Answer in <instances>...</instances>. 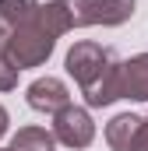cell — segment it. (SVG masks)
Wrapping results in <instances>:
<instances>
[{"label":"cell","mask_w":148,"mask_h":151,"mask_svg":"<svg viewBox=\"0 0 148 151\" xmlns=\"http://www.w3.org/2000/svg\"><path fill=\"white\" fill-rule=\"evenodd\" d=\"M81 95H85V106L88 109H106L116 99H123V88H120V60L110 56V63L92 77L88 84H81Z\"/></svg>","instance_id":"cell-4"},{"label":"cell","mask_w":148,"mask_h":151,"mask_svg":"<svg viewBox=\"0 0 148 151\" xmlns=\"http://www.w3.org/2000/svg\"><path fill=\"white\" fill-rule=\"evenodd\" d=\"M53 46H57V39L49 35V32L36 21V14H32L25 25H18V28L7 35V42L0 46V53L11 60V67L28 70V67H42V63L49 60Z\"/></svg>","instance_id":"cell-1"},{"label":"cell","mask_w":148,"mask_h":151,"mask_svg":"<svg viewBox=\"0 0 148 151\" xmlns=\"http://www.w3.org/2000/svg\"><path fill=\"white\" fill-rule=\"evenodd\" d=\"M0 151H14V148H0Z\"/></svg>","instance_id":"cell-15"},{"label":"cell","mask_w":148,"mask_h":151,"mask_svg":"<svg viewBox=\"0 0 148 151\" xmlns=\"http://www.w3.org/2000/svg\"><path fill=\"white\" fill-rule=\"evenodd\" d=\"M7 148H14V151H57V141H53V134L46 127H21L11 137Z\"/></svg>","instance_id":"cell-10"},{"label":"cell","mask_w":148,"mask_h":151,"mask_svg":"<svg viewBox=\"0 0 148 151\" xmlns=\"http://www.w3.org/2000/svg\"><path fill=\"white\" fill-rule=\"evenodd\" d=\"M36 11H39V0H0V46L7 42V35L18 25H25Z\"/></svg>","instance_id":"cell-7"},{"label":"cell","mask_w":148,"mask_h":151,"mask_svg":"<svg viewBox=\"0 0 148 151\" xmlns=\"http://www.w3.org/2000/svg\"><path fill=\"white\" fill-rule=\"evenodd\" d=\"M120 88H123V99L148 102V53L120 60Z\"/></svg>","instance_id":"cell-6"},{"label":"cell","mask_w":148,"mask_h":151,"mask_svg":"<svg viewBox=\"0 0 148 151\" xmlns=\"http://www.w3.org/2000/svg\"><path fill=\"white\" fill-rule=\"evenodd\" d=\"M57 4H60V11L67 14L71 32H74V28H88V25H92V0H57Z\"/></svg>","instance_id":"cell-11"},{"label":"cell","mask_w":148,"mask_h":151,"mask_svg":"<svg viewBox=\"0 0 148 151\" xmlns=\"http://www.w3.org/2000/svg\"><path fill=\"white\" fill-rule=\"evenodd\" d=\"M131 151H148V119H141V127H138V134L131 141Z\"/></svg>","instance_id":"cell-13"},{"label":"cell","mask_w":148,"mask_h":151,"mask_svg":"<svg viewBox=\"0 0 148 151\" xmlns=\"http://www.w3.org/2000/svg\"><path fill=\"white\" fill-rule=\"evenodd\" d=\"M138 127H141V116H134V113L113 116L110 123H106V144L113 151H131V141H134Z\"/></svg>","instance_id":"cell-9"},{"label":"cell","mask_w":148,"mask_h":151,"mask_svg":"<svg viewBox=\"0 0 148 151\" xmlns=\"http://www.w3.org/2000/svg\"><path fill=\"white\" fill-rule=\"evenodd\" d=\"M25 99H28V106L36 109V113H60L64 106H71V88L60 81V77L46 74V77H36L32 84H28V91H25Z\"/></svg>","instance_id":"cell-5"},{"label":"cell","mask_w":148,"mask_h":151,"mask_svg":"<svg viewBox=\"0 0 148 151\" xmlns=\"http://www.w3.org/2000/svg\"><path fill=\"white\" fill-rule=\"evenodd\" d=\"M53 141L64 144L71 151H81L95 141V123H92V113L85 106H64L60 113H53V127H49Z\"/></svg>","instance_id":"cell-2"},{"label":"cell","mask_w":148,"mask_h":151,"mask_svg":"<svg viewBox=\"0 0 148 151\" xmlns=\"http://www.w3.org/2000/svg\"><path fill=\"white\" fill-rule=\"evenodd\" d=\"M138 0H92V25H106L116 28L123 21H131Z\"/></svg>","instance_id":"cell-8"},{"label":"cell","mask_w":148,"mask_h":151,"mask_svg":"<svg viewBox=\"0 0 148 151\" xmlns=\"http://www.w3.org/2000/svg\"><path fill=\"white\" fill-rule=\"evenodd\" d=\"M18 88V67H11V60L0 53V91H14Z\"/></svg>","instance_id":"cell-12"},{"label":"cell","mask_w":148,"mask_h":151,"mask_svg":"<svg viewBox=\"0 0 148 151\" xmlns=\"http://www.w3.org/2000/svg\"><path fill=\"white\" fill-rule=\"evenodd\" d=\"M7 130H11V113H7V109L0 106V137H4Z\"/></svg>","instance_id":"cell-14"},{"label":"cell","mask_w":148,"mask_h":151,"mask_svg":"<svg viewBox=\"0 0 148 151\" xmlns=\"http://www.w3.org/2000/svg\"><path fill=\"white\" fill-rule=\"evenodd\" d=\"M110 56L113 53L106 46H99V42H92V39H81V42H74L71 49H67L64 67H67V74H71L74 81H78V88H81V84H88L92 77L110 63Z\"/></svg>","instance_id":"cell-3"}]
</instances>
